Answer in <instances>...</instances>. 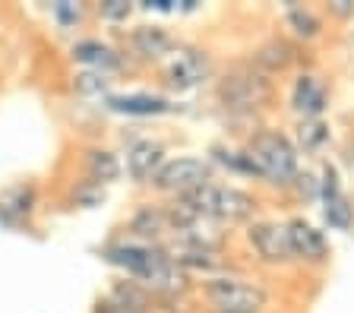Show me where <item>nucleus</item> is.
Segmentation results:
<instances>
[{
  "mask_svg": "<svg viewBox=\"0 0 354 313\" xmlns=\"http://www.w3.org/2000/svg\"><path fill=\"white\" fill-rule=\"evenodd\" d=\"M253 64V67H259L266 76H281L288 73V70H295L297 64H301V45H295L288 35H269L263 38L257 48L250 51V57H247Z\"/></svg>",
  "mask_w": 354,
  "mask_h": 313,
  "instance_id": "nucleus-12",
  "label": "nucleus"
},
{
  "mask_svg": "<svg viewBox=\"0 0 354 313\" xmlns=\"http://www.w3.org/2000/svg\"><path fill=\"white\" fill-rule=\"evenodd\" d=\"M86 13L88 10L82 7V3H70V0H57V3H51V19L64 32L80 29V26L86 23Z\"/></svg>",
  "mask_w": 354,
  "mask_h": 313,
  "instance_id": "nucleus-22",
  "label": "nucleus"
},
{
  "mask_svg": "<svg viewBox=\"0 0 354 313\" xmlns=\"http://www.w3.org/2000/svg\"><path fill=\"white\" fill-rule=\"evenodd\" d=\"M38 206V193L32 184H13L0 193V222L7 228H22Z\"/></svg>",
  "mask_w": 354,
  "mask_h": 313,
  "instance_id": "nucleus-18",
  "label": "nucleus"
},
{
  "mask_svg": "<svg viewBox=\"0 0 354 313\" xmlns=\"http://www.w3.org/2000/svg\"><path fill=\"white\" fill-rule=\"evenodd\" d=\"M323 10L332 19H354V0H329Z\"/></svg>",
  "mask_w": 354,
  "mask_h": 313,
  "instance_id": "nucleus-26",
  "label": "nucleus"
},
{
  "mask_svg": "<svg viewBox=\"0 0 354 313\" xmlns=\"http://www.w3.org/2000/svg\"><path fill=\"white\" fill-rule=\"evenodd\" d=\"M295 146L301 155H323L332 142V127L326 124V117H301L295 124Z\"/></svg>",
  "mask_w": 354,
  "mask_h": 313,
  "instance_id": "nucleus-20",
  "label": "nucleus"
},
{
  "mask_svg": "<svg viewBox=\"0 0 354 313\" xmlns=\"http://www.w3.org/2000/svg\"><path fill=\"white\" fill-rule=\"evenodd\" d=\"M108 86H111V76L104 73H92V70H86V73H76L73 76V89L80 92V95H98V98H108Z\"/></svg>",
  "mask_w": 354,
  "mask_h": 313,
  "instance_id": "nucleus-23",
  "label": "nucleus"
},
{
  "mask_svg": "<svg viewBox=\"0 0 354 313\" xmlns=\"http://www.w3.org/2000/svg\"><path fill=\"white\" fill-rule=\"evenodd\" d=\"M70 54H73V60H80L86 70H92V73L111 76L114 70L124 67V54H120L118 48H111L108 41H102V38H80Z\"/></svg>",
  "mask_w": 354,
  "mask_h": 313,
  "instance_id": "nucleus-17",
  "label": "nucleus"
},
{
  "mask_svg": "<svg viewBox=\"0 0 354 313\" xmlns=\"http://www.w3.org/2000/svg\"><path fill=\"white\" fill-rule=\"evenodd\" d=\"M281 26H285V35L295 41V45H313L326 35V16L323 10L307 7V3H285L281 10Z\"/></svg>",
  "mask_w": 354,
  "mask_h": 313,
  "instance_id": "nucleus-15",
  "label": "nucleus"
},
{
  "mask_svg": "<svg viewBox=\"0 0 354 313\" xmlns=\"http://www.w3.org/2000/svg\"><path fill=\"white\" fill-rule=\"evenodd\" d=\"M133 3H127V0H104L102 7H98V13H102L104 23H127L133 16Z\"/></svg>",
  "mask_w": 354,
  "mask_h": 313,
  "instance_id": "nucleus-25",
  "label": "nucleus"
},
{
  "mask_svg": "<svg viewBox=\"0 0 354 313\" xmlns=\"http://www.w3.org/2000/svg\"><path fill=\"white\" fill-rule=\"evenodd\" d=\"M209 162L215 164V168H225V171L237 174V178H253L259 180V171L257 164H253L250 152H247V146H234V142H212V149H209Z\"/></svg>",
  "mask_w": 354,
  "mask_h": 313,
  "instance_id": "nucleus-19",
  "label": "nucleus"
},
{
  "mask_svg": "<svg viewBox=\"0 0 354 313\" xmlns=\"http://www.w3.org/2000/svg\"><path fill=\"white\" fill-rule=\"evenodd\" d=\"M332 102V86L317 70H301L288 89V108L301 117H323Z\"/></svg>",
  "mask_w": 354,
  "mask_h": 313,
  "instance_id": "nucleus-11",
  "label": "nucleus"
},
{
  "mask_svg": "<svg viewBox=\"0 0 354 313\" xmlns=\"http://www.w3.org/2000/svg\"><path fill=\"white\" fill-rule=\"evenodd\" d=\"M199 298L209 313H272L275 288L259 276L225 269L199 282Z\"/></svg>",
  "mask_w": 354,
  "mask_h": 313,
  "instance_id": "nucleus-3",
  "label": "nucleus"
},
{
  "mask_svg": "<svg viewBox=\"0 0 354 313\" xmlns=\"http://www.w3.org/2000/svg\"><path fill=\"white\" fill-rule=\"evenodd\" d=\"M104 108L114 114H127V117H158V114L174 111L171 98L158 95V92H127V95H108Z\"/></svg>",
  "mask_w": 354,
  "mask_h": 313,
  "instance_id": "nucleus-16",
  "label": "nucleus"
},
{
  "mask_svg": "<svg viewBox=\"0 0 354 313\" xmlns=\"http://www.w3.org/2000/svg\"><path fill=\"white\" fill-rule=\"evenodd\" d=\"M319 206H323V222L332 231L351 234L354 228V202L342 187V174L332 162H323L319 168Z\"/></svg>",
  "mask_w": 354,
  "mask_h": 313,
  "instance_id": "nucleus-10",
  "label": "nucleus"
},
{
  "mask_svg": "<svg viewBox=\"0 0 354 313\" xmlns=\"http://www.w3.org/2000/svg\"><path fill=\"white\" fill-rule=\"evenodd\" d=\"M288 238H291V250H295L297 269H323L332 260V240L329 234L313 225L304 216L288 218Z\"/></svg>",
  "mask_w": 354,
  "mask_h": 313,
  "instance_id": "nucleus-9",
  "label": "nucleus"
},
{
  "mask_svg": "<svg viewBox=\"0 0 354 313\" xmlns=\"http://www.w3.org/2000/svg\"><path fill=\"white\" fill-rule=\"evenodd\" d=\"M180 202L187 209H193L199 218L218 225V228H225V225L228 228L231 225H250L253 218H259V206H263V200L253 190L228 184V180H218V178L203 184L193 193L180 196Z\"/></svg>",
  "mask_w": 354,
  "mask_h": 313,
  "instance_id": "nucleus-4",
  "label": "nucleus"
},
{
  "mask_svg": "<svg viewBox=\"0 0 354 313\" xmlns=\"http://www.w3.org/2000/svg\"><path fill=\"white\" fill-rule=\"evenodd\" d=\"M104 260L111 266H118L127 278L140 282L142 288L152 291L155 298H162V301H177L193 291L190 276L171 260L162 244L124 238V240H114V244L104 247Z\"/></svg>",
  "mask_w": 354,
  "mask_h": 313,
  "instance_id": "nucleus-1",
  "label": "nucleus"
},
{
  "mask_svg": "<svg viewBox=\"0 0 354 313\" xmlns=\"http://www.w3.org/2000/svg\"><path fill=\"white\" fill-rule=\"evenodd\" d=\"M215 76V60L199 45H177L162 64V79L174 92H193Z\"/></svg>",
  "mask_w": 354,
  "mask_h": 313,
  "instance_id": "nucleus-7",
  "label": "nucleus"
},
{
  "mask_svg": "<svg viewBox=\"0 0 354 313\" xmlns=\"http://www.w3.org/2000/svg\"><path fill=\"white\" fill-rule=\"evenodd\" d=\"M177 45H180V41H177L168 26H162V23L133 26L130 35H127V48L133 51V57L146 60V64H165Z\"/></svg>",
  "mask_w": 354,
  "mask_h": 313,
  "instance_id": "nucleus-13",
  "label": "nucleus"
},
{
  "mask_svg": "<svg viewBox=\"0 0 354 313\" xmlns=\"http://www.w3.org/2000/svg\"><path fill=\"white\" fill-rule=\"evenodd\" d=\"M215 102L228 120L259 127L263 114H269L279 102V86L272 76H266L250 60H231L228 67L215 76Z\"/></svg>",
  "mask_w": 354,
  "mask_h": 313,
  "instance_id": "nucleus-2",
  "label": "nucleus"
},
{
  "mask_svg": "<svg viewBox=\"0 0 354 313\" xmlns=\"http://www.w3.org/2000/svg\"><path fill=\"white\" fill-rule=\"evenodd\" d=\"M247 152H250L253 164L259 171V184H272L279 190H291L295 178L301 174V152H297L295 140L281 127L272 124H259L247 133L243 140Z\"/></svg>",
  "mask_w": 354,
  "mask_h": 313,
  "instance_id": "nucleus-5",
  "label": "nucleus"
},
{
  "mask_svg": "<svg viewBox=\"0 0 354 313\" xmlns=\"http://www.w3.org/2000/svg\"><path fill=\"white\" fill-rule=\"evenodd\" d=\"M168 149H165L162 140H152V136H140L127 146V174H130L133 184H152L155 174L162 171V164L168 162Z\"/></svg>",
  "mask_w": 354,
  "mask_h": 313,
  "instance_id": "nucleus-14",
  "label": "nucleus"
},
{
  "mask_svg": "<svg viewBox=\"0 0 354 313\" xmlns=\"http://www.w3.org/2000/svg\"><path fill=\"white\" fill-rule=\"evenodd\" d=\"M291 193L304 202H319V174L301 168V174H297L295 184H291Z\"/></svg>",
  "mask_w": 354,
  "mask_h": 313,
  "instance_id": "nucleus-24",
  "label": "nucleus"
},
{
  "mask_svg": "<svg viewBox=\"0 0 354 313\" xmlns=\"http://www.w3.org/2000/svg\"><path fill=\"white\" fill-rule=\"evenodd\" d=\"M209 180H215V164L206 155H177L162 164V171L155 174L152 187L158 193L171 196V200H180V196L199 190Z\"/></svg>",
  "mask_w": 354,
  "mask_h": 313,
  "instance_id": "nucleus-8",
  "label": "nucleus"
},
{
  "mask_svg": "<svg viewBox=\"0 0 354 313\" xmlns=\"http://www.w3.org/2000/svg\"><path fill=\"white\" fill-rule=\"evenodd\" d=\"M82 168H86V178L92 184L102 187L120 178V158L111 149H102V146H92V149L82 152Z\"/></svg>",
  "mask_w": 354,
  "mask_h": 313,
  "instance_id": "nucleus-21",
  "label": "nucleus"
},
{
  "mask_svg": "<svg viewBox=\"0 0 354 313\" xmlns=\"http://www.w3.org/2000/svg\"><path fill=\"white\" fill-rule=\"evenodd\" d=\"M104 313H142V310H130V307H120V304H114V301H108Z\"/></svg>",
  "mask_w": 354,
  "mask_h": 313,
  "instance_id": "nucleus-27",
  "label": "nucleus"
},
{
  "mask_svg": "<svg viewBox=\"0 0 354 313\" xmlns=\"http://www.w3.org/2000/svg\"><path fill=\"white\" fill-rule=\"evenodd\" d=\"M241 238L257 266L272 269V272L297 269L295 250H291V238H288V222L259 216V218H253L250 225H243Z\"/></svg>",
  "mask_w": 354,
  "mask_h": 313,
  "instance_id": "nucleus-6",
  "label": "nucleus"
}]
</instances>
